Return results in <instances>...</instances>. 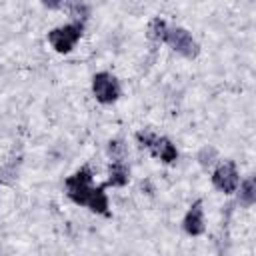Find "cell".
I'll list each match as a JSON object with an SVG mask.
<instances>
[{
  "mask_svg": "<svg viewBox=\"0 0 256 256\" xmlns=\"http://www.w3.org/2000/svg\"><path fill=\"white\" fill-rule=\"evenodd\" d=\"M68 198L78 206H88L96 214H108V198L104 186H92V170L82 166L64 182Z\"/></svg>",
  "mask_w": 256,
  "mask_h": 256,
  "instance_id": "6da1fadb",
  "label": "cell"
},
{
  "mask_svg": "<svg viewBox=\"0 0 256 256\" xmlns=\"http://www.w3.org/2000/svg\"><path fill=\"white\" fill-rule=\"evenodd\" d=\"M82 30H84L82 22H68L62 26H56L48 32V42L56 52L66 54L76 46V42L82 36Z\"/></svg>",
  "mask_w": 256,
  "mask_h": 256,
  "instance_id": "7a4b0ae2",
  "label": "cell"
},
{
  "mask_svg": "<svg viewBox=\"0 0 256 256\" xmlns=\"http://www.w3.org/2000/svg\"><path fill=\"white\" fill-rule=\"evenodd\" d=\"M164 42L184 58H196L200 52V44L194 40V36L186 28H180V26H168Z\"/></svg>",
  "mask_w": 256,
  "mask_h": 256,
  "instance_id": "3957f363",
  "label": "cell"
},
{
  "mask_svg": "<svg viewBox=\"0 0 256 256\" xmlns=\"http://www.w3.org/2000/svg\"><path fill=\"white\" fill-rule=\"evenodd\" d=\"M120 82L110 72H98L92 78V94L100 104H112L120 98Z\"/></svg>",
  "mask_w": 256,
  "mask_h": 256,
  "instance_id": "277c9868",
  "label": "cell"
},
{
  "mask_svg": "<svg viewBox=\"0 0 256 256\" xmlns=\"http://www.w3.org/2000/svg\"><path fill=\"white\" fill-rule=\"evenodd\" d=\"M240 184V174L238 168L232 160L222 162L214 172H212V186L224 194H234Z\"/></svg>",
  "mask_w": 256,
  "mask_h": 256,
  "instance_id": "5b68a950",
  "label": "cell"
},
{
  "mask_svg": "<svg viewBox=\"0 0 256 256\" xmlns=\"http://www.w3.org/2000/svg\"><path fill=\"white\" fill-rule=\"evenodd\" d=\"M182 226H184V232L190 234V236H200V234H204V230H206V220H204V210H202V202H200V200H196V202L188 208Z\"/></svg>",
  "mask_w": 256,
  "mask_h": 256,
  "instance_id": "8992f818",
  "label": "cell"
},
{
  "mask_svg": "<svg viewBox=\"0 0 256 256\" xmlns=\"http://www.w3.org/2000/svg\"><path fill=\"white\" fill-rule=\"evenodd\" d=\"M148 150L152 152V156L160 158V160L166 162V164H172V162L178 158V150H176V146H174L168 138H164V136H156V140L152 142V146H150Z\"/></svg>",
  "mask_w": 256,
  "mask_h": 256,
  "instance_id": "52a82bcc",
  "label": "cell"
},
{
  "mask_svg": "<svg viewBox=\"0 0 256 256\" xmlns=\"http://www.w3.org/2000/svg\"><path fill=\"white\" fill-rule=\"evenodd\" d=\"M236 192H238V204H242L244 208H250L256 202V180H254V176L244 178L238 184Z\"/></svg>",
  "mask_w": 256,
  "mask_h": 256,
  "instance_id": "ba28073f",
  "label": "cell"
},
{
  "mask_svg": "<svg viewBox=\"0 0 256 256\" xmlns=\"http://www.w3.org/2000/svg\"><path fill=\"white\" fill-rule=\"evenodd\" d=\"M128 180H130V170H128V166H126L124 162H112L110 168H108V182H106V186H116V188H120V186H126Z\"/></svg>",
  "mask_w": 256,
  "mask_h": 256,
  "instance_id": "9c48e42d",
  "label": "cell"
},
{
  "mask_svg": "<svg viewBox=\"0 0 256 256\" xmlns=\"http://www.w3.org/2000/svg\"><path fill=\"white\" fill-rule=\"evenodd\" d=\"M68 12V16L72 18V22H86V18L90 16V6L86 2H64V8Z\"/></svg>",
  "mask_w": 256,
  "mask_h": 256,
  "instance_id": "30bf717a",
  "label": "cell"
},
{
  "mask_svg": "<svg viewBox=\"0 0 256 256\" xmlns=\"http://www.w3.org/2000/svg\"><path fill=\"white\" fill-rule=\"evenodd\" d=\"M168 32V24L166 20H162L160 16L152 18L148 22V28H146V36L152 40V42H164V36Z\"/></svg>",
  "mask_w": 256,
  "mask_h": 256,
  "instance_id": "8fae6325",
  "label": "cell"
},
{
  "mask_svg": "<svg viewBox=\"0 0 256 256\" xmlns=\"http://www.w3.org/2000/svg\"><path fill=\"white\" fill-rule=\"evenodd\" d=\"M106 152H108L112 162H124L126 156H128V146H126V142L122 138H114V140L108 142Z\"/></svg>",
  "mask_w": 256,
  "mask_h": 256,
  "instance_id": "7c38bea8",
  "label": "cell"
},
{
  "mask_svg": "<svg viewBox=\"0 0 256 256\" xmlns=\"http://www.w3.org/2000/svg\"><path fill=\"white\" fill-rule=\"evenodd\" d=\"M18 170H20V158L8 160V162L0 168V182H2V184H12V182L18 178Z\"/></svg>",
  "mask_w": 256,
  "mask_h": 256,
  "instance_id": "4fadbf2b",
  "label": "cell"
},
{
  "mask_svg": "<svg viewBox=\"0 0 256 256\" xmlns=\"http://www.w3.org/2000/svg\"><path fill=\"white\" fill-rule=\"evenodd\" d=\"M196 160H198V164H200L202 168H210V166H212V164L218 160V150H216L214 146L206 144V146H202V148L198 150Z\"/></svg>",
  "mask_w": 256,
  "mask_h": 256,
  "instance_id": "5bb4252c",
  "label": "cell"
},
{
  "mask_svg": "<svg viewBox=\"0 0 256 256\" xmlns=\"http://www.w3.org/2000/svg\"><path fill=\"white\" fill-rule=\"evenodd\" d=\"M156 136H158V134H154L152 130H140V132H136V140H138V144H140L142 148H150L152 142L156 140Z\"/></svg>",
  "mask_w": 256,
  "mask_h": 256,
  "instance_id": "9a60e30c",
  "label": "cell"
}]
</instances>
